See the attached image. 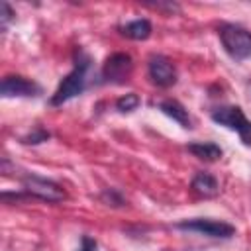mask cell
<instances>
[{
	"label": "cell",
	"mask_w": 251,
	"mask_h": 251,
	"mask_svg": "<svg viewBox=\"0 0 251 251\" xmlns=\"http://www.w3.org/2000/svg\"><path fill=\"white\" fill-rule=\"evenodd\" d=\"M178 229L184 231H196L208 237H218V239H229L235 233V227L227 222H218V220H204V218H196V220H182L176 224Z\"/></svg>",
	"instance_id": "obj_4"
},
{
	"label": "cell",
	"mask_w": 251,
	"mask_h": 251,
	"mask_svg": "<svg viewBox=\"0 0 251 251\" xmlns=\"http://www.w3.org/2000/svg\"><path fill=\"white\" fill-rule=\"evenodd\" d=\"M122 33L129 39H135V41H143L151 35V22L149 20H133L129 24H126L122 27Z\"/></svg>",
	"instance_id": "obj_12"
},
{
	"label": "cell",
	"mask_w": 251,
	"mask_h": 251,
	"mask_svg": "<svg viewBox=\"0 0 251 251\" xmlns=\"http://www.w3.org/2000/svg\"><path fill=\"white\" fill-rule=\"evenodd\" d=\"M212 120L231 131H235L245 145H251V122L245 118L239 106H222L212 112Z\"/></svg>",
	"instance_id": "obj_3"
},
{
	"label": "cell",
	"mask_w": 251,
	"mask_h": 251,
	"mask_svg": "<svg viewBox=\"0 0 251 251\" xmlns=\"http://www.w3.org/2000/svg\"><path fill=\"white\" fill-rule=\"evenodd\" d=\"M192 190L198 192L200 196H206V198H212L218 194L220 186H218V180L210 175V173H196L192 182H190Z\"/></svg>",
	"instance_id": "obj_9"
},
{
	"label": "cell",
	"mask_w": 251,
	"mask_h": 251,
	"mask_svg": "<svg viewBox=\"0 0 251 251\" xmlns=\"http://www.w3.org/2000/svg\"><path fill=\"white\" fill-rule=\"evenodd\" d=\"M133 71V61L127 53H114L106 59L104 67H102V76L108 82L114 84H124Z\"/></svg>",
	"instance_id": "obj_6"
},
{
	"label": "cell",
	"mask_w": 251,
	"mask_h": 251,
	"mask_svg": "<svg viewBox=\"0 0 251 251\" xmlns=\"http://www.w3.org/2000/svg\"><path fill=\"white\" fill-rule=\"evenodd\" d=\"M159 110H161L165 116L173 118V120H175L176 124H180L182 127H190L188 110H186L180 102H176V100H163V102L159 104Z\"/></svg>",
	"instance_id": "obj_10"
},
{
	"label": "cell",
	"mask_w": 251,
	"mask_h": 251,
	"mask_svg": "<svg viewBox=\"0 0 251 251\" xmlns=\"http://www.w3.org/2000/svg\"><path fill=\"white\" fill-rule=\"evenodd\" d=\"M149 76L161 88H169L176 82V71L173 63L163 55H153L149 59Z\"/></svg>",
	"instance_id": "obj_7"
},
{
	"label": "cell",
	"mask_w": 251,
	"mask_h": 251,
	"mask_svg": "<svg viewBox=\"0 0 251 251\" xmlns=\"http://www.w3.org/2000/svg\"><path fill=\"white\" fill-rule=\"evenodd\" d=\"M90 67V59L80 51L78 53V59L75 63V69L61 80V84L57 86L55 94L51 96V104L53 106H61L65 102H69L71 98L78 96L84 86H86V71Z\"/></svg>",
	"instance_id": "obj_1"
},
{
	"label": "cell",
	"mask_w": 251,
	"mask_h": 251,
	"mask_svg": "<svg viewBox=\"0 0 251 251\" xmlns=\"http://www.w3.org/2000/svg\"><path fill=\"white\" fill-rule=\"evenodd\" d=\"M12 18H14L12 8L8 6V2H2V4H0V22H2V29L8 27V24H10Z\"/></svg>",
	"instance_id": "obj_15"
},
{
	"label": "cell",
	"mask_w": 251,
	"mask_h": 251,
	"mask_svg": "<svg viewBox=\"0 0 251 251\" xmlns=\"http://www.w3.org/2000/svg\"><path fill=\"white\" fill-rule=\"evenodd\" d=\"M96 241L92 239V237H88V235H82V239H80V247H78V251H96Z\"/></svg>",
	"instance_id": "obj_16"
},
{
	"label": "cell",
	"mask_w": 251,
	"mask_h": 251,
	"mask_svg": "<svg viewBox=\"0 0 251 251\" xmlns=\"http://www.w3.org/2000/svg\"><path fill=\"white\" fill-rule=\"evenodd\" d=\"M0 94L4 98H16V96H37L39 86L25 78V76H4L0 84Z\"/></svg>",
	"instance_id": "obj_8"
},
{
	"label": "cell",
	"mask_w": 251,
	"mask_h": 251,
	"mask_svg": "<svg viewBox=\"0 0 251 251\" xmlns=\"http://www.w3.org/2000/svg\"><path fill=\"white\" fill-rule=\"evenodd\" d=\"M194 157L202 159V161H218L222 157V149L220 145L212 143V141H196V143H190L186 147Z\"/></svg>",
	"instance_id": "obj_11"
},
{
	"label": "cell",
	"mask_w": 251,
	"mask_h": 251,
	"mask_svg": "<svg viewBox=\"0 0 251 251\" xmlns=\"http://www.w3.org/2000/svg\"><path fill=\"white\" fill-rule=\"evenodd\" d=\"M139 102H141L139 96L135 92H129V94H126V96H122V98L116 100V108L120 112H131V110H135L139 106Z\"/></svg>",
	"instance_id": "obj_13"
},
{
	"label": "cell",
	"mask_w": 251,
	"mask_h": 251,
	"mask_svg": "<svg viewBox=\"0 0 251 251\" xmlns=\"http://www.w3.org/2000/svg\"><path fill=\"white\" fill-rule=\"evenodd\" d=\"M220 41L224 49L229 53V57L237 61L251 59V31H247L241 25L235 24H224L220 29Z\"/></svg>",
	"instance_id": "obj_2"
},
{
	"label": "cell",
	"mask_w": 251,
	"mask_h": 251,
	"mask_svg": "<svg viewBox=\"0 0 251 251\" xmlns=\"http://www.w3.org/2000/svg\"><path fill=\"white\" fill-rule=\"evenodd\" d=\"M49 139V131H45V129H35L33 133H29V135H25L24 139H22V143H31V145H37V143H43V141H47Z\"/></svg>",
	"instance_id": "obj_14"
},
{
	"label": "cell",
	"mask_w": 251,
	"mask_h": 251,
	"mask_svg": "<svg viewBox=\"0 0 251 251\" xmlns=\"http://www.w3.org/2000/svg\"><path fill=\"white\" fill-rule=\"evenodd\" d=\"M22 182H24L25 192H29L35 198H41L45 202H61L67 196L65 190L57 182L43 178V176H37V175H25Z\"/></svg>",
	"instance_id": "obj_5"
}]
</instances>
